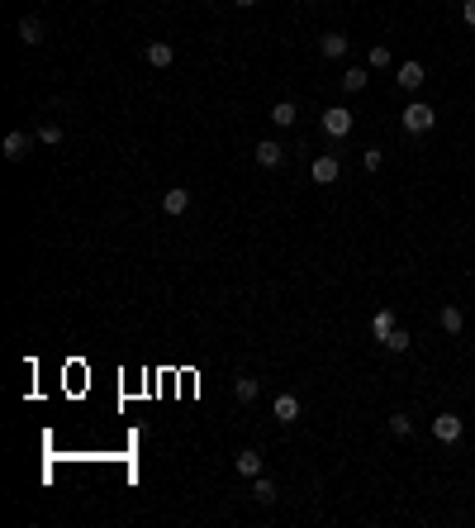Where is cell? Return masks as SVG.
Here are the masks:
<instances>
[{
    "mask_svg": "<svg viewBox=\"0 0 475 528\" xmlns=\"http://www.w3.org/2000/svg\"><path fill=\"white\" fill-rule=\"evenodd\" d=\"M471 348H475V343H471Z\"/></svg>",
    "mask_w": 475,
    "mask_h": 528,
    "instance_id": "4316f807",
    "label": "cell"
},
{
    "mask_svg": "<svg viewBox=\"0 0 475 528\" xmlns=\"http://www.w3.org/2000/svg\"><path fill=\"white\" fill-rule=\"evenodd\" d=\"M252 495H257V505H276V480L257 476V480H252Z\"/></svg>",
    "mask_w": 475,
    "mask_h": 528,
    "instance_id": "2e32d148",
    "label": "cell"
},
{
    "mask_svg": "<svg viewBox=\"0 0 475 528\" xmlns=\"http://www.w3.org/2000/svg\"><path fill=\"white\" fill-rule=\"evenodd\" d=\"M380 162H385V153H380V148H366V153H362V167H366V172H380Z\"/></svg>",
    "mask_w": 475,
    "mask_h": 528,
    "instance_id": "603a6c76",
    "label": "cell"
},
{
    "mask_svg": "<svg viewBox=\"0 0 475 528\" xmlns=\"http://www.w3.org/2000/svg\"><path fill=\"white\" fill-rule=\"evenodd\" d=\"M233 466H238V476L257 480V476H262V452H257V448H242V452L233 457Z\"/></svg>",
    "mask_w": 475,
    "mask_h": 528,
    "instance_id": "8992f818",
    "label": "cell"
},
{
    "mask_svg": "<svg viewBox=\"0 0 475 528\" xmlns=\"http://www.w3.org/2000/svg\"><path fill=\"white\" fill-rule=\"evenodd\" d=\"M342 91H352V96L366 91V67H347V72H342Z\"/></svg>",
    "mask_w": 475,
    "mask_h": 528,
    "instance_id": "e0dca14e",
    "label": "cell"
},
{
    "mask_svg": "<svg viewBox=\"0 0 475 528\" xmlns=\"http://www.w3.org/2000/svg\"><path fill=\"white\" fill-rule=\"evenodd\" d=\"M19 38H24L29 48H33V43H43V24H38L33 15H24V19H19Z\"/></svg>",
    "mask_w": 475,
    "mask_h": 528,
    "instance_id": "9a60e30c",
    "label": "cell"
},
{
    "mask_svg": "<svg viewBox=\"0 0 475 528\" xmlns=\"http://www.w3.org/2000/svg\"><path fill=\"white\" fill-rule=\"evenodd\" d=\"M390 334H395V309H376V314H371V338L385 343Z\"/></svg>",
    "mask_w": 475,
    "mask_h": 528,
    "instance_id": "8fae6325",
    "label": "cell"
},
{
    "mask_svg": "<svg viewBox=\"0 0 475 528\" xmlns=\"http://www.w3.org/2000/svg\"><path fill=\"white\" fill-rule=\"evenodd\" d=\"M0 153H5L10 162H24V158H29V133H19V128H15V133H5Z\"/></svg>",
    "mask_w": 475,
    "mask_h": 528,
    "instance_id": "ba28073f",
    "label": "cell"
},
{
    "mask_svg": "<svg viewBox=\"0 0 475 528\" xmlns=\"http://www.w3.org/2000/svg\"><path fill=\"white\" fill-rule=\"evenodd\" d=\"M461 433H466V424H461L457 414H437V419H432V438H437V443H461Z\"/></svg>",
    "mask_w": 475,
    "mask_h": 528,
    "instance_id": "3957f363",
    "label": "cell"
},
{
    "mask_svg": "<svg viewBox=\"0 0 475 528\" xmlns=\"http://www.w3.org/2000/svg\"><path fill=\"white\" fill-rule=\"evenodd\" d=\"M233 5H242V10H252V5H257V0H233Z\"/></svg>",
    "mask_w": 475,
    "mask_h": 528,
    "instance_id": "484cf974",
    "label": "cell"
},
{
    "mask_svg": "<svg viewBox=\"0 0 475 528\" xmlns=\"http://www.w3.org/2000/svg\"><path fill=\"white\" fill-rule=\"evenodd\" d=\"M390 62H395V57H390V48H385V43H376V48H371V67H376V72H385Z\"/></svg>",
    "mask_w": 475,
    "mask_h": 528,
    "instance_id": "44dd1931",
    "label": "cell"
},
{
    "mask_svg": "<svg viewBox=\"0 0 475 528\" xmlns=\"http://www.w3.org/2000/svg\"><path fill=\"white\" fill-rule=\"evenodd\" d=\"M142 57H147V67H157V72H162V67L176 62V48H172V43H147V48H142Z\"/></svg>",
    "mask_w": 475,
    "mask_h": 528,
    "instance_id": "30bf717a",
    "label": "cell"
},
{
    "mask_svg": "<svg viewBox=\"0 0 475 528\" xmlns=\"http://www.w3.org/2000/svg\"><path fill=\"white\" fill-rule=\"evenodd\" d=\"M309 172H314V181H318V186H332V181L342 176V162L332 158V153H323V158H314V167H309Z\"/></svg>",
    "mask_w": 475,
    "mask_h": 528,
    "instance_id": "277c9868",
    "label": "cell"
},
{
    "mask_svg": "<svg viewBox=\"0 0 475 528\" xmlns=\"http://www.w3.org/2000/svg\"><path fill=\"white\" fill-rule=\"evenodd\" d=\"M352 124H357V119H352V110H342V105L323 110V133H328V138H347Z\"/></svg>",
    "mask_w": 475,
    "mask_h": 528,
    "instance_id": "7a4b0ae2",
    "label": "cell"
},
{
    "mask_svg": "<svg viewBox=\"0 0 475 528\" xmlns=\"http://www.w3.org/2000/svg\"><path fill=\"white\" fill-rule=\"evenodd\" d=\"M385 348H390V352H409V334H404V329H395V334L385 338Z\"/></svg>",
    "mask_w": 475,
    "mask_h": 528,
    "instance_id": "cb8c5ba5",
    "label": "cell"
},
{
    "mask_svg": "<svg viewBox=\"0 0 475 528\" xmlns=\"http://www.w3.org/2000/svg\"><path fill=\"white\" fill-rule=\"evenodd\" d=\"M390 433H395V438H413V419L409 414H390Z\"/></svg>",
    "mask_w": 475,
    "mask_h": 528,
    "instance_id": "d6986e66",
    "label": "cell"
},
{
    "mask_svg": "<svg viewBox=\"0 0 475 528\" xmlns=\"http://www.w3.org/2000/svg\"><path fill=\"white\" fill-rule=\"evenodd\" d=\"M395 86H404V91H418L423 86V62H399V72H395Z\"/></svg>",
    "mask_w": 475,
    "mask_h": 528,
    "instance_id": "52a82bcc",
    "label": "cell"
},
{
    "mask_svg": "<svg viewBox=\"0 0 475 528\" xmlns=\"http://www.w3.org/2000/svg\"><path fill=\"white\" fill-rule=\"evenodd\" d=\"M399 124H404V133H428V128L437 124V110H432V105H423V100H413V105H404Z\"/></svg>",
    "mask_w": 475,
    "mask_h": 528,
    "instance_id": "6da1fadb",
    "label": "cell"
},
{
    "mask_svg": "<svg viewBox=\"0 0 475 528\" xmlns=\"http://www.w3.org/2000/svg\"><path fill=\"white\" fill-rule=\"evenodd\" d=\"M285 162V148L276 143V138H262L257 143V167H281Z\"/></svg>",
    "mask_w": 475,
    "mask_h": 528,
    "instance_id": "9c48e42d",
    "label": "cell"
},
{
    "mask_svg": "<svg viewBox=\"0 0 475 528\" xmlns=\"http://www.w3.org/2000/svg\"><path fill=\"white\" fill-rule=\"evenodd\" d=\"M461 324H466V319H461V309H457V304H447V309H442V329H447V334H461Z\"/></svg>",
    "mask_w": 475,
    "mask_h": 528,
    "instance_id": "ffe728a7",
    "label": "cell"
},
{
    "mask_svg": "<svg viewBox=\"0 0 475 528\" xmlns=\"http://www.w3.org/2000/svg\"><path fill=\"white\" fill-rule=\"evenodd\" d=\"M295 119H300V110H295L290 100H276V105H271V124L276 128H295Z\"/></svg>",
    "mask_w": 475,
    "mask_h": 528,
    "instance_id": "7c38bea8",
    "label": "cell"
},
{
    "mask_svg": "<svg viewBox=\"0 0 475 528\" xmlns=\"http://www.w3.org/2000/svg\"><path fill=\"white\" fill-rule=\"evenodd\" d=\"M318 53H323V57H342V53H347V38H342V33H323V38H318Z\"/></svg>",
    "mask_w": 475,
    "mask_h": 528,
    "instance_id": "5bb4252c",
    "label": "cell"
},
{
    "mask_svg": "<svg viewBox=\"0 0 475 528\" xmlns=\"http://www.w3.org/2000/svg\"><path fill=\"white\" fill-rule=\"evenodd\" d=\"M271 414L281 419V424H295V419H300V400H295L290 390H281V395L271 400Z\"/></svg>",
    "mask_w": 475,
    "mask_h": 528,
    "instance_id": "5b68a950",
    "label": "cell"
},
{
    "mask_svg": "<svg viewBox=\"0 0 475 528\" xmlns=\"http://www.w3.org/2000/svg\"><path fill=\"white\" fill-rule=\"evenodd\" d=\"M461 19H466V24L475 29V0H466V5H461Z\"/></svg>",
    "mask_w": 475,
    "mask_h": 528,
    "instance_id": "d4e9b609",
    "label": "cell"
},
{
    "mask_svg": "<svg viewBox=\"0 0 475 528\" xmlns=\"http://www.w3.org/2000/svg\"><path fill=\"white\" fill-rule=\"evenodd\" d=\"M38 143L57 148V143H62V128H57V124H43V128H38Z\"/></svg>",
    "mask_w": 475,
    "mask_h": 528,
    "instance_id": "7402d4cb",
    "label": "cell"
},
{
    "mask_svg": "<svg viewBox=\"0 0 475 528\" xmlns=\"http://www.w3.org/2000/svg\"><path fill=\"white\" fill-rule=\"evenodd\" d=\"M162 209H167V214H186V209H190V191H181V186L167 191V195H162Z\"/></svg>",
    "mask_w": 475,
    "mask_h": 528,
    "instance_id": "4fadbf2b",
    "label": "cell"
},
{
    "mask_svg": "<svg viewBox=\"0 0 475 528\" xmlns=\"http://www.w3.org/2000/svg\"><path fill=\"white\" fill-rule=\"evenodd\" d=\"M233 395H238L242 405H252V400H257V381H252V376H238V381H233Z\"/></svg>",
    "mask_w": 475,
    "mask_h": 528,
    "instance_id": "ac0fdd59",
    "label": "cell"
}]
</instances>
